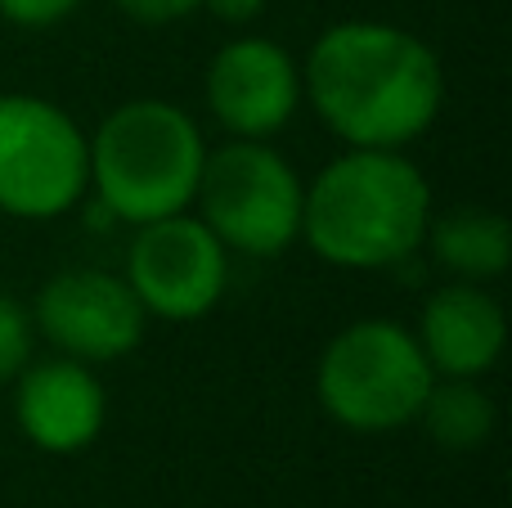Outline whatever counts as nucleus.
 Listing matches in <instances>:
<instances>
[{
    "instance_id": "nucleus-1",
    "label": "nucleus",
    "mask_w": 512,
    "mask_h": 508,
    "mask_svg": "<svg viewBox=\"0 0 512 508\" xmlns=\"http://www.w3.org/2000/svg\"><path fill=\"white\" fill-rule=\"evenodd\" d=\"M306 90L328 131L355 149H400L441 113V63L387 23H337L310 45Z\"/></svg>"
},
{
    "instance_id": "nucleus-2",
    "label": "nucleus",
    "mask_w": 512,
    "mask_h": 508,
    "mask_svg": "<svg viewBox=\"0 0 512 508\" xmlns=\"http://www.w3.org/2000/svg\"><path fill=\"white\" fill-rule=\"evenodd\" d=\"M432 194L423 171L396 149H355L301 189V230L324 261L378 270L427 239Z\"/></svg>"
},
{
    "instance_id": "nucleus-3",
    "label": "nucleus",
    "mask_w": 512,
    "mask_h": 508,
    "mask_svg": "<svg viewBox=\"0 0 512 508\" xmlns=\"http://www.w3.org/2000/svg\"><path fill=\"white\" fill-rule=\"evenodd\" d=\"M203 158V135L189 113L162 99H135L117 108L90 140V180L108 212L149 225L185 212L198 194Z\"/></svg>"
},
{
    "instance_id": "nucleus-4",
    "label": "nucleus",
    "mask_w": 512,
    "mask_h": 508,
    "mask_svg": "<svg viewBox=\"0 0 512 508\" xmlns=\"http://www.w3.org/2000/svg\"><path fill=\"white\" fill-rule=\"evenodd\" d=\"M319 405L342 428L391 432L418 419L436 369L427 365L414 333L396 320H360L328 342L319 360Z\"/></svg>"
},
{
    "instance_id": "nucleus-5",
    "label": "nucleus",
    "mask_w": 512,
    "mask_h": 508,
    "mask_svg": "<svg viewBox=\"0 0 512 508\" xmlns=\"http://www.w3.org/2000/svg\"><path fill=\"white\" fill-rule=\"evenodd\" d=\"M203 221L225 248L274 257L301 230V180L261 140H234L203 158Z\"/></svg>"
},
{
    "instance_id": "nucleus-6",
    "label": "nucleus",
    "mask_w": 512,
    "mask_h": 508,
    "mask_svg": "<svg viewBox=\"0 0 512 508\" xmlns=\"http://www.w3.org/2000/svg\"><path fill=\"white\" fill-rule=\"evenodd\" d=\"M90 180V144L63 108L36 95L0 99V212L45 221L68 212Z\"/></svg>"
},
{
    "instance_id": "nucleus-7",
    "label": "nucleus",
    "mask_w": 512,
    "mask_h": 508,
    "mask_svg": "<svg viewBox=\"0 0 512 508\" xmlns=\"http://www.w3.org/2000/svg\"><path fill=\"white\" fill-rule=\"evenodd\" d=\"M126 284L144 311L162 320H198L225 293V243L207 221L185 212L149 221L131 243Z\"/></svg>"
},
{
    "instance_id": "nucleus-8",
    "label": "nucleus",
    "mask_w": 512,
    "mask_h": 508,
    "mask_svg": "<svg viewBox=\"0 0 512 508\" xmlns=\"http://www.w3.org/2000/svg\"><path fill=\"white\" fill-rule=\"evenodd\" d=\"M144 306L104 270H63L36 297V329L72 360H117L144 338Z\"/></svg>"
},
{
    "instance_id": "nucleus-9",
    "label": "nucleus",
    "mask_w": 512,
    "mask_h": 508,
    "mask_svg": "<svg viewBox=\"0 0 512 508\" xmlns=\"http://www.w3.org/2000/svg\"><path fill=\"white\" fill-rule=\"evenodd\" d=\"M301 95L297 63L274 41H234L212 59L207 104L243 140L279 131Z\"/></svg>"
},
{
    "instance_id": "nucleus-10",
    "label": "nucleus",
    "mask_w": 512,
    "mask_h": 508,
    "mask_svg": "<svg viewBox=\"0 0 512 508\" xmlns=\"http://www.w3.org/2000/svg\"><path fill=\"white\" fill-rule=\"evenodd\" d=\"M18 423L50 455L86 450L104 428V387L81 360L27 365L18 383Z\"/></svg>"
},
{
    "instance_id": "nucleus-11",
    "label": "nucleus",
    "mask_w": 512,
    "mask_h": 508,
    "mask_svg": "<svg viewBox=\"0 0 512 508\" xmlns=\"http://www.w3.org/2000/svg\"><path fill=\"white\" fill-rule=\"evenodd\" d=\"M418 347L436 374L477 378L504 351V311L472 284H450L423 306Z\"/></svg>"
},
{
    "instance_id": "nucleus-12",
    "label": "nucleus",
    "mask_w": 512,
    "mask_h": 508,
    "mask_svg": "<svg viewBox=\"0 0 512 508\" xmlns=\"http://www.w3.org/2000/svg\"><path fill=\"white\" fill-rule=\"evenodd\" d=\"M427 239L441 266L459 270L468 279H495L508 270L512 234L508 221L486 207H454V212L427 221Z\"/></svg>"
},
{
    "instance_id": "nucleus-13",
    "label": "nucleus",
    "mask_w": 512,
    "mask_h": 508,
    "mask_svg": "<svg viewBox=\"0 0 512 508\" xmlns=\"http://www.w3.org/2000/svg\"><path fill=\"white\" fill-rule=\"evenodd\" d=\"M418 419L427 423V437L445 450H477L495 432V405L472 378H450L445 387L432 383Z\"/></svg>"
},
{
    "instance_id": "nucleus-14",
    "label": "nucleus",
    "mask_w": 512,
    "mask_h": 508,
    "mask_svg": "<svg viewBox=\"0 0 512 508\" xmlns=\"http://www.w3.org/2000/svg\"><path fill=\"white\" fill-rule=\"evenodd\" d=\"M27 360H32V320L23 306L0 297V383L23 374Z\"/></svg>"
},
{
    "instance_id": "nucleus-15",
    "label": "nucleus",
    "mask_w": 512,
    "mask_h": 508,
    "mask_svg": "<svg viewBox=\"0 0 512 508\" xmlns=\"http://www.w3.org/2000/svg\"><path fill=\"white\" fill-rule=\"evenodd\" d=\"M81 0H0V14L18 27H50L68 18Z\"/></svg>"
},
{
    "instance_id": "nucleus-16",
    "label": "nucleus",
    "mask_w": 512,
    "mask_h": 508,
    "mask_svg": "<svg viewBox=\"0 0 512 508\" xmlns=\"http://www.w3.org/2000/svg\"><path fill=\"white\" fill-rule=\"evenodd\" d=\"M122 14L140 18V23H176V18L194 14L203 0H117Z\"/></svg>"
},
{
    "instance_id": "nucleus-17",
    "label": "nucleus",
    "mask_w": 512,
    "mask_h": 508,
    "mask_svg": "<svg viewBox=\"0 0 512 508\" xmlns=\"http://www.w3.org/2000/svg\"><path fill=\"white\" fill-rule=\"evenodd\" d=\"M207 9H212L216 18H225V23H248L265 9V0H203Z\"/></svg>"
}]
</instances>
